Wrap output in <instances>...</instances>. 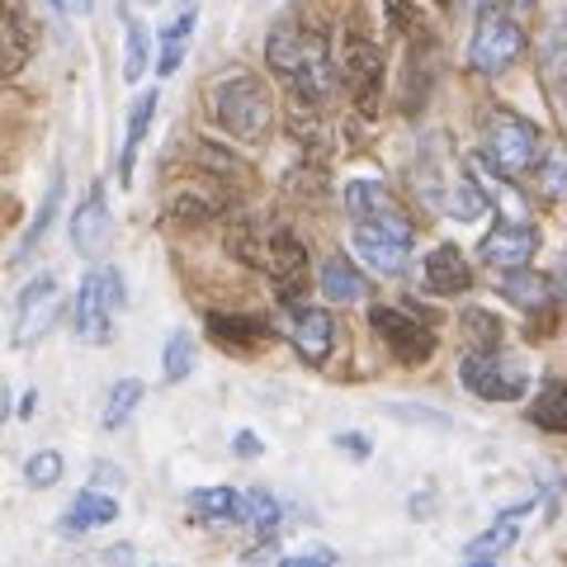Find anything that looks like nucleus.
<instances>
[{"instance_id":"nucleus-34","label":"nucleus","mask_w":567,"mask_h":567,"mask_svg":"<svg viewBox=\"0 0 567 567\" xmlns=\"http://www.w3.org/2000/svg\"><path fill=\"white\" fill-rule=\"evenodd\" d=\"M162 369H166V383H181V379H189V369H194V341H189L185 331H175L171 341H166Z\"/></svg>"},{"instance_id":"nucleus-6","label":"nucleus","mask_w":567,"mask_h":567,"mask_svg":"<svg viewBox=\"0 0 567 567\" xmlns=\"http://www.w3.org/2000/svg\"><path fill=\"white\" fill-rule=\"evenodd\" d=\"M520 52H525V29L506 10H496V6L477 10L473 43H468V66L477 76H502V71L520 62Z\"/></svg>"},{"instance_id":"nucleus-1","label":"nucleus","mask_w":567,"mask_h":567,"mask_svg":"<svg viewBox=\"0 0 567 567\" xmlns=\"http://www.w3.org/2000/svg\"><path fill=\"white\" fill-rule=\"evenodd\" d=\"M346 208L354 218V251L364 265H374L379 275H402V265L412 260V218L398 208V199L374 181H350L346 185Z\"/></svg>"},{"instance_id":"nucleus-35","label":"nucleus","mask_w":567,"mask_h":567,"mask_svg":"<svg viewBox=\"0 0 567 567\" xmlns=\"http://www.w3.org/2000/svg\"><path fill=\"white\" fill-rule=\"evenodd\" d=\"M62 454L58 450H39V454H29V464H24V483L29 487H52V483H62Z\"/></svg>"},{"instance_id":"nucleus-16","label":"nucleus","mask_w":567,"mask_h":567,"mask_svg":"<svg viewBox=\"0 0 567 567\" xmlns=\"http://www.w3.org/2000/svg\"><path fill=\"white\" fill-rule=\"evenodd\" d=\"M421 284L431 293H440V298L468 293L473 289V270H468L464 251H458V246H435V251L425 256V265H421Z\"/></svg>"},{"instance_id":"nucleus-44","label":"nucleus","mask_w":567,"mask_h":567,"mask_svg":"<svg viewBox=\"0 0 567 567\" xmlns=\"http://www.w3.org/2000/svg\"><path fill=\"white\" fill-rule=\"evenodd\" d=\"M440 6H445V0H440Z\"/></svg>"},{"instance_id":"nucleus-25","label":"nucleus","mask_w":567,"mask_h":567,"mask_svg":"<svg viewBox=\"0 0 567 567\" xmlns=\"http://www.w3.org/2000/svg\"><path fill=\"white\" fill-rule=\"evenodd\" d=\"M322 289H327L331 303H364L369 284H364V275L354 270L346 256H336V260L322 265Z\"/></svg>"},{"instance_id":"nucleus-45","label":"nucleus","mask_w":567,"mask_h":567,"mask_svg":"<svg viewBox=\"0 0 567 567\" xmlns=\"http://www.w3.org/2000/svg\"><path fill=\"white\" fill-rule=\"evenodd\" d=\"M152 6H156V0H152Z\"/></svg>"},{"instance_id":"nucleus-29","label":"nucleus","mask_w":567,"mask_h":567,"mask_svg":"<svg viewBox=\"0 0 567 567\" xmlns=\"http://www.w3.org/2000/svg\"><path fill=\"white\" fill-rule=\"evenodd\" d=\"M458 331H464L468 350H502V336H506V327L496 322V312H483V308H468L458 317Z\"/></svg>"},{"instance_id":"nucleus-39","label":"nucleus","mask_w":567,"mask_h":567,"mask_svg":"<svg viewBox=\"0 0 567 567\" xmlns=\"http://www.w3.org/2000/svg\"><path fill=\"white\" fill-rule=\"evenodd\" d=\"M95 477H100V483H114V487H123V473H114L110 464H100V468H95Z\"/></svg>"},{"instance_id":"nucleus-22","label":"nucleus","mask_w":567,"mask_h":567,"mask_svg":"<svg viewBox=\"0 0 567 567\" xmlns=\"http://www.w3.org/2000/svg\"><path fill=\"white\" fill-rule=\"evenodd\" d=\"M440 204H445L450 218L473 223V218H483V213H487V189L477 185V175L468 171V175H458V181H450V185H445V194H440Z\"/></svg>"},{"instance_id":"nucleus-33","label":"nucleus","mask_w":567,"mask_h":567,"mask_svg":"<svg viewBox=\"0 0 567 567\" xmlns=\"http://www.w3.org/2000/svg\"><path fill=\"white\" fill-rule=\"evenodd\" d=\"M123 33H128V58H123V81L147 76V29L133 10H123Z\"/></svg>"},{"instance_id":"nucleus-15","label":"nucleus","mask_w":567,"mask_h":567,"mask_svg":"<svg viewBox=\"0 0 567 567\" xmlns=\"http://www.w3.org/2000/svg\"><path fill=\"white\" fill-rule=\"evenodd\" d=\"M289 341H293V350L303 354L308 364H322L331 354V346H336V317L327 308L293 303V312H289Z\"/></svg>"},{"instance_id":"nucleus-7","label":"nucleus","mask_w":567,"mask_h":567,"mask_svg":"<svg viewBox=\"0 0 567 567\" xmlns=\"http://www.w3.org/2000/svg\"><path fill=\"white\" fill-rule=\"evenodd\" d=\"M336 66H341V81H346V95L354 100V110H360L364 118H374L379 100H383V52H379V43L369 39V33L350 29L341 39V58H336Z\"/></svg>"},{"instance_id":"nucleus-14","label":"nucleus","mask_w":567,"mask_h":567,"mask_svg":"<svg viewBox=\"0 0 567 567\" xmlns=\"http://www.w3.org/2000/svg\"><path fill=\"white\" fill-rule=\"evenodd\" d=\"M535 516H539V502H520V506L502 511V516H496V520L483 529V535L464 544V558H468V563H492V558H502L506 548L525 535V525L535 520Z\"/></svg>"},{"instance_id":"nucleus-9","label":"nucleus","mask_w":567,"mask_h":567,"mask_svg":"<svg viewBox=\"0 0 567 567\" xmlns=\"http://www.w3.org/2000/svg\"><path fill=\"white\" fill-rule=\"evenodd\" d=\"M458 379H464L468 393L483 398V402H516L529 388L525 364L511 360L506 350H468L464 364H458Z\"/></svg>"},{"instance_id":"nucleus-32","label":"nucleus","mask_w":567,"mask_h":567,"mask_svg":"<svg viewBox=\"0 0 567 567\" xmlns=\"http://www.w3.org/2000/svg\"><path fill=\"white\" fill-rule=\"evenodd\" d=\"M62 189H66V175L58 171L52 175V185H48V194H43V208H39V218H33V227L24 233V241H20V260L39 246L43 237H48V227H52V218H58V204H62Z\"/></svg>"},{"instance_id":"nucleus-3","label":"nucleus","mask_w":567,"mask_h":567,"mask_svg":"<svg viewBox=\"0 0 567 567\" xmlns=\"http://www.w3.org/2000/svg\"><path fill=\"white\" fill-rule=\"evenodd\" d=\"M208 110H213V123H218L223 133H233L237 142H260L275 128L270 85L251 76V71H227L208 91Z\"/></svg>"},{"instance_id":"nucleus-38","label":"nucleus","mask_w":567,"mask_h":567,"mask_svg":"<svg viewBox=\"0 0 567 567\" xmlns=\"http://www.w3.org/2000/svg\"><path fill=\"white\" fill-rule=\"evenodd\" d=\"M233 450H237L241 458H256V454H260V440H256L251 431H237V440H233Z\"/></svg>"},{"instance_id":"nucleus-30","label":"nucleus","mask_w":567,"mask_h":567,"mask_svg":"<svg viewBox=\"0 0 567 567\" xmlns=\"http://www.w3.org/2000/svg\"><path fill=\"white\" fill-rule=\"evenodd\" d=\"M137 402H142V383H137V379H118V383L110 388V398H104L100 425H104V431H118V425L137 412Z\"/></svg>"},{"instance_id":"nucleus-17","label":"nucleus","mask_w":567,"mask_h":567,"mask_svg":"<svg viewBox=\"0 0 567 567\" xmlns=\"http://www.w3.org/2000/svg\"><path fill=\"white\" fill-rule=\"evenodd\" d=\"M208 341H218L223 350L233 354H251L270 341V327H265V317H246V312H208Z\"/></svg>"},{"instance_id":"nucleus-13","label":"nucleus","mask_w":567,"mask_h":567,"mask_svg":"<svg viewBox=\"0 0 567 567\" xmlns=\"http://www.w3.org/2000/svg\"><path fill=\"white\" fill-rule=\"evenodd\" d=\"M71 246H76L85 260H104V251L114 246L110 199H104V189H100V185L85 194V204L76 208V218H71Z\"/></svg>"},{"instance_id":"nucleus-43","label":"nucleus","mask_w":567,"mask_h":567,"mask_svg":"<svg viewBox=\"0 0 567 567\" xmlns=\"http://www.w3.org/2000/svg\"><path fill=\"white\" fill-rule=\"evenodd\" d=\"M516 6H535V0H516Z\"/></svg>"},{"instance_id":"nucleus-23","label":"nucleus","mask_w":567,"mask_h":567,"mask_svg":"<svg viewBox=\"0 0 567 567\" xmlns=\"http://www.w3.org/2000/svg\"><path fill=\"white\" fill-rule=\"evenodd\" d=\"M539 71L554 91H567V14L554 20L539 39Z\"/></svg>"},{"instance_id":"nucleus-41","label":"nucleus","mask_w":567,"mask_h":567,"mask_svg":"<svg viewBox=\"0 0 567 567\" xmlns=\"http://www.w3.org/2000/svg\"><path fill=\"white\" fill-rule=\"evenodd\" d=\"M104 558H110V563H128V558H133V548H110Z\"/></svg>"},{"instance_id":"nucleus-2","label":"nucleus","mask_w":567,"mask_h":567,"mask_svg":"<svg viewBox=\"0 0 567 567\" xmlns=\"http://www.w3.org/2000/svg\"><path fill=\"white\" fill-rule=\"evenodd\" d=\"M237 251V260L256 265V270L270 275L279 303H298V298L308 293V246L298 241L289 227H265V223H237L233 241H227Z\"/></svg>"},{"instance_id":"nucleus-42","label":"nucleus","mask_w":567,"mask_h":567,"mask_svg":"<svg viewBox=\"0 0 567 567\" xmlns=\"http://www.w3.org/2000/svg\"><path fill=\"white\" fill-rule=\"evenodd\" d=\"M71 10H76V14H91V0H71Z\"/></svg>"},{"instance_id":"nucleus-27","label":"nucleus","mask_w":567,"mask_h":567,"mask_svg":"<svg viewBox=\"0 0 567 567\" xmlns=\"http://www.w3.org/2000/svg\"><path fill=\"white\" fill-rule=\"evenodd\" d=\"M241 525H251L256 535L270 539L279 525V496L270 487H246L241 492Z\"/></svg>"},{"instance_id":"nucleus-28","label":"nucleus","mask_w":567,"mask_h":567,"mask_svg":"<svg viewBox=\"0 0 567 567\" xmlns=\"http://www.w3.org/2000/svg\"><path fill=\"white\" fill-rule=\"evenodd\" d=\"M194 24H199V10H185L181 20H175V24L162 33V52H156V76H175V66H181L185 48H189Z\"/></svg>"},{"instance_id":"nucleus-21","label":"nucleus","mask_w":567,"mask_h":567,"mask_svg":"<svg viewBox=\"0 0 567 567\" xmlns=\"http://www.w3.org/2000/svg\"><path fill=\"white\" fill-rule=\"evenodd\" d=\"M185 506L194 520H208V525L241 520V492H233V487H199V492H189Z\"/></svg>"},{"instance_id":"nucleus-10","label":"nucleus","mask_w":567,"mask_h":567,"mask_svg":"<svg viewBox=\"0 0 567 567\" xmlns=\"http://www.w3.org/2000/svg\"><path fill=\"white\" fill-rule=\"evenodd\" d=\"M58 308H62V284H58V275L29 279L24 289H20V298H14L10 346H14V350H29L33 341H43V331L58 322Z\"/></svg>"},{"instance_id":"nucleus-24","label":"nucleus","mask_w":567,"mask_h":567,"mask_svg":"<svg viewBox=\"0 0 567 567\" xmlns=\"http://www.w3.org/2000/svg\"><path fill=\"white\" fill-rule=\"evenodd\" d=\"M0 33H6V48H0V66H6V76H20L24 62L33 58V29H29L24 14L10 6V10H6V29H0Z\"/></svg>"},{"instance_id":"nucleus-31","label":"nucleus","mask_w":567,"mask_h":567,"mask_svg":"<svg viewBox=\"0 0 567 567\" xmlns=\"http://www.w3.org/2000/svg\"><path fill=\"white\" fill-rule=\"evenodd\" d=\"M535 175H539V189L548 199H567V142H548Z\"/></svg>"},{"instance_id":"nucleus-8","label":"nucleus","mask_w":567,"mask_h":567,"mask_svg":"<svg viewBox=\"0 0 567 567\" xmlns=\"http://www.w3.org/2000/svg\"><path fill=\"white\" fill-rule=\"evenodd\" d=\"M118 308H123V279L114 265L95 260V270L81 279V293H76V336L91 346H110Z\"/></svg>"},{"instance_id":"nucleus-26","label":"nucleus","mask_w":567,"mask_h":567,"mask_svg":"<svg viewBox=\"0 0 567 567\" xmlns=\"http://www.w3.org/2000/svg\"><path fill=\"white\" fill-rule=\"evenodd\" d=\"M529 421H535L539 431H554V435L567 431V379H554L535 402H529Z\"/></svg>"},{"instance_id":"nucleus-40","label":"nucleus","mask_w":567,"mask_h":567,"mask_svg":"<svg viewBox=\"0 0 567 567\" xmlns=\"http://www.w3.org/2000/svg\"><path fill=\"white\" fill-rule=\"evenodd\" d=\"M554 289H558V298H563V303H567V265H563V270L554 275Z\"/></svg>"},{"instance_id":"nucleus-11","label":"nucleus","mask_w":567,"mask_h":567,"mask_svg":"<svg viewBox=\"0 0 567 567\" xmlns=\"http://www.w3.org/2000/svg\"><path fill=\"white\" fill-rule=\"evenodd\" d=\"M369 327L379 331V341L398 354L402 364H425L435 354V331L421 327V317H412L406 308H369Z\"/></svg>"},{"instance_id":"nucleus-4","label":"nucleus","mask_w":567,"mask_h":567,"mask_svg":"<svg viewBox=\"0 0 567 567\" xmlns=\"http://www.w3.org/2000/svg\"><path fill=\"white\" fill-rule=\"evenodd\" d=\"M189 166H194V175H185V181H175L166 189V218L181 227H204V223H218L223 213H233L237 175H223L204 162H194V156H189Z\"/></svg>"},{"instance_id":"nucleus-18","label":"nucleus","mask_w":567,"mask_h":567,"mask_svg":"<svg viewBox=\"0 0 567 567\" xmlns=\"http://www.w3.org/2000/svg\"><path fill=\"white\" fill-rule=\"evenodd\" d=\"M110 520H118V502H114L110 492H100V487H85L76 502L66 506V516L58 520V535L76 539V535H85V529H100V525H110Z\"/></svg>"},{"instance_id":"nucleus-37","label":"nucleus","mask_w":567,"mask_h":567,"mask_svg":"<svg viewBox=\"0 0 567 567\" xmlns=\"http://www.w3.org/2000/svg\"><path fill=\"white\" fill-rule=\"evenodd\" d=\"M284 563H289V567H312V563L331 567V563H336V554H331V548H303V554H289Z\"/></svg>"},{"instance_id":"nucleus-5","label":"nucleus","mask_w":567,"mask_h":567,"mask_svg":"<svg viewBox=\"0 0 567 567\" xmlns=\"http://www.w3.org/2000/svg\"><path fill=\"white\" fill-rule=\"evenodd\" d=\"M483 156L506 175L535 171L539 156H544L539 152V128L525 123L520 114H511V110H487L483 114Z\"/></svg>"},{"instance_id":"nucleus-12","label":"nucleus","mask_w":567,"mask_h":567,"mask_svg":"<svg viewBox=\"0 0 567 567\" xmlns=\"http://www.w3.org/2000/svg\"><path fill=\"white\" fill-rule=\"evenodd\" d=\"M539 251V227L525 223V218H511V223H496V233L483 237L477 256L492 270H516V265H529Z\"/></svg>"},{"instance_id":"nucleus-20","label":"nucleus","mask_w":567,"mask_h":567,"mask_svg":"<svg viewBox=\"0 0 567 567\" xmlns=\"http://www.w3.org/2000/svg\"><path fill=\"white\" fill-rule=\"evenodd\" d=\"M156 91H142L133 100V110H128V137H123V152H118V185L128 189L133 185V162H137V147H142V137H147L152 128V114H156Z\"/></svg>"},{"instance_id":"nucleus-19","label":"nucleus","mask_w":567,"mask_h":567,"mask_svg":"<svg viewBox=\"0 0 567 567\" xmlns=\"http://www.w3.org/2000/svg\"><path fill=\"white\" fill-rule=\"evenodd\" d=\"M496 289H502L506 303H516V308H548V298H554V279H544L535 270H525V265H516V270H502V279H496Z\"/></svg>"},{"instance_id":"nucleus-36","label":"nucleus","mask_w":567,"mask_h":567,"mask_svg":"<svg viewBox=\"0 0 567 567\" xmlns=\"http://www.w3.org/2000/svg\"><path fill=\"white\" fill-rule=\"evenodd\" d=\"M336 450H346V454L354 458V464H364L369 450H374V445H369V435H360V431H341V435H336Z\"/></svg>"}]
</instances>
